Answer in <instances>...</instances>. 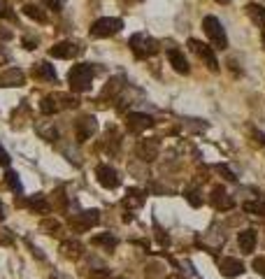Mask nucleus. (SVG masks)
Masks as SVG:
<instances>
[{
  "mask_svg": "<svg viewBox=\"0 0 265 279\" xmlns=\"http://www.w3.org/2000/svg\"><path fill=\"white\" fill-rule=\"evenodd\" d=\"M68 84H70V91H75V93L89 91L91 84H93V68H91L89 63L75 66L70 70V75H68Z\"/></svg>",
  "mask_w": 265,
  "mask_h": 279,
  "instance_id": "nucleus-1",
  "label": "nucleus"
},
{
  "mask_svg": "<svg viewBox=\"0 0 265 279\" xmlns=\"http://www.w3.org/2000/svg\"><path fill=\"white\" fill-rule=\"evenodd\" d=\"M202 31H205V35L210 37L212 42V49H228V37H226V31L223 26H221V21L216 19V16H205L202 19Z\"/></svg>",
  "mask_w": 265,
  "mask_h": 279,
  "instance_id": "nucleus-2",
  "label": "nucleus"
},
{
  "mask_svg": "<svg viewBox=\"0 0 265 279\" xmlns=\"http://www.w3.org/2000/svg\"><path fill=\"white\" fill-rule=\"evenodd\" d=\"M130 49H133V54L137 56V58H149V56H154L156 51H158V42L151 40L149 35H145V33H135V35L128 40Z\"/></svg>",
  "mask_w": 265,
  "mask_h": 279,
  "instance_id": "nucleus-3",
  "label": "nucleus"
},
{
  "mask_svg": "<svg viewBox=\"0 0 265 279\" xmlns=\"http://www.w3.org/2000/svg\"><path fill=\"white\" fill-rule=\"evenodd\" d=\"M124 28V21L116 19V16H103L91 26V37L100 40V37H112L114 33H119Z\"/></svg>",
  "mask_w": 265,
  "mask_h": 279,
  "instance_id": "nucleus-4",
  "label": "nucleus"
},
{
  "mask_svg": "<svg viewBox=\"0 0 265 279\" xmlns=\"http://www.w3.org/2000/svg\"><path fill=\"white\" fill-rule=\"evenodd\" d=\"M189 47H191V51H193L198 58H200L202 63H205L210 70H219V61H216V56H214V49H212V45H205V42H200V40H195V37H191L189 40Z\"/></svg>",
  "mask_w": 265,
  "mask_h": 279,
  "instance_id": "nucleus-5",
  "label": "nucleus"
},
{
  "mask_svg": "<svg viewBox=\"0 0 265 279\" xmlns=\"http://www.w3.org/2000/svg\"><path fill=\"white\" fill-rule=\"evenodd\" d=\"M95 177H98V182H100L105 188H116L121 184L119 173H116L112 165H105V163H100V165L95 167Z\"/></svg>",
  "mask_w": 265,
  "mask_h": 279,
  "instance_id": "nucleus-6",
  "label": "nucleus"
},
{
  "mask_svg": "<svg viewBox=\"0 0 265 279\" xmlns=\"http://www.w3.org/2000/svg\"><path fill=\"white\" fill-rule=\"evenodd\" d=\"M126 126L133 133H142V131L154 126V119H151L149 114H142V112H130L128 117H126Z\"/></svg>",
  "mask_w": 265,
  "mask_h": 279,
  "instance_id": "nucleus-7",
  "label": "nucleus"
},
{
  "mask_svg": "<svg viewBox=\"0 0 265 279\" xmlns=\"http://www.w3.org/2000/svg\"><path fill=\"white\" fill-rule=\"evenodd\" d=\"M98 221H100L98 209H86V212H81L77 219H72V228L75 230H89V228H93Z\"/></svg>",
  "mask_w": 265,
  "mask_h": 279,
  "instance_id": "nucleus-8",
  "label": "nucleus"
},
{
  "mask_svg": "<svg viewBox=\"0 0 265 279\" xmlns=\"http://www.w3.org/2000/svg\"><path fill=\"white\" fill-rule=\"evenodd\" d=\"M212 205H214L216 209H221V212H226V209L235 207V200L226 193L223 186H214V188H212Z\"/></svg>",
  "mask_w": 265,
  "mask_h": 279,
  "instance_id": "nucleus-9",
  "label": "nucleus"
},
{
  "mask_svg": "<svg viewBox=\"0 0 265 279\" xmlns=\"http://www.w3.org/2000/svg\"><path fill=\"white\" fill-rule=\"evenodd\" d=\"M49 54L54 56V58H75L77 54H79V47L75 45V42H56L54 47L49 49Z\"/></svg>",
  "mask_w": 265,
  "mask_h": 279,
  "instance_id": "nucleus-10",
  "label": "nucleus"
},
{
  "mask_svg": "<svg viewBox=\"0 0 265 279\" xmlns=\"http://www.w3.org/2000/svg\"><path fill=\"white\" fill-rule=\"evenodd\" d=\"M26 75L19 68H10V70L0 72V87H24Z\"/></svg>",
  "mask_w": 265,
  "mask_h": 279,
  "instance_id": "nucleus-11",
  "label": "nucleus"
},
{
  "mask_svg": "<svg viewBox=\"0 0 265 279\" xmlns=\"http://www.w3.org/2000/svg\"><path fill=\"white\" fill-rule=\"evenodd\" d=\"M158 147H160L158 140H140V144H137V156L149 163L158 156Z\"/></svg>",
  "mask_w": 265,
  "mask_h": 279,
  "instance_id": "nucleus-12",
  "label": "nucleus"
},
{
  "mask_svg": "<svg viewBox=\"0 0 265 279\" xmlns=\"http://www.w3.org/2000/svg\"><path fill=\"white\" fill-rule=\"evenodd\" d=\"M77 140L79 142H84V140H89L91 135H93L95 131H98V123H95L93 117H81L79 121H77Z\"/></svg>",
  "mask_w": 265,
  "mask_h": 279,
  "instance_id": "nucleus-13",
  "label": "nucleus"
},
{
  "mask_svg": "<svg viewBox=\"0 0 265 279\" xmlns=\"http://www.w3.org/2000/svg\"><path fill=\"white\" fill-rule=\"evenodd\" d=\"M219 270L223 277H240L244 272V263L237 259H221L219 261Z\"/></svg>",
  "mask_w": 265,
  "mask_h": 279,
  "instance_id": "nucleus-14",
  "label": "nucleus"
},
{
  "mask_svg": "<svg viewBox=\"0 0 265 279\" xmlns=\"http://www.w3.org/2000/svg\"><path fill=\"white\" fill-rule=\"evenodd\" d=\"M168 58H170V66L175 68L179 75H189L191 68H189V61H186V56L181 54L179 49H175V47H170L168 49Z\"/></svg>",
  "mask_w": 265,
  "mask_h": 279,
  "instance_id": "nucleus-15",
  "label": "nucleus"
},
{
  "mask_svg": "<svg viewBox=\"0 0 265 279\" xmlns=\"http://www.w3.org/2000/svg\"><path fill=\"white\" fill-rule=\"evenodd\" d=\"M256 242H258V235H256L254 228H247V230H242V233H237V244H240V249L244 254H251V251H254Z\"/></svg>",
  "mask_w": 265,
  "mask_h": 279,
  "instance_id": "nucleus-16",
  "label": "nucleus"
},
{
  "mask_svg": "<svg viewBox=\"0 0 265 279\" xmlns=\"http://www.w3.org/2000/svg\"><path fill=\"white\" fill-rule=\"evenodd\" d=\"M247 14H249V19L254 21L258 28H265V7L263 5H256V3H249V5L244 7Z\"/></svg>",
  "mask_w": 265,
  "mask_h": 279,
  "instance_id": "nucleus-17",
  "label": "nucleus"
},
{
  "mask_svg": "<svg viewBox=\"0 0 265 279\" xmlns=\"http://www.w3.org/2000/svg\"><path fill=\"white\" fill-rule=\"evenodd\" d=\"M24 14L28 16V19L37 21V24H45V21H47V10H42L40 5H35V3H26V5H24Z\"/></svg>",
  "mask_w": 265,
  "mask_h": 279,
  "instance_id": "nucleus-18",
  "label": "nucleus"
},
{
  "mask_svg": "<svg viewBox=\"0 0 265 279\" xmlns=\"http://www.w3.org/2000/svg\"><path fill=\"white\" fill-rule=\"evenodd\" d=\"M28 205L30 209H35V212H40V214H47L49 212V203H47V198L42 196V193H35V196H30L28 198Z\"/></svg>",
  "mask_w": 265,
  "mask_h": 279,
  "instance_id": "nucleus-19",
  "label": "nucleus"
},
{
  "mask_svg": "<svg viewBox=\"0 0 265 279\" xmlns=\"http://www.w3.org/2000/svg\"><path fill=\"white\" fill-rule=\"evenodd\" d=\"M145 198H147L145 191H140V188H130L128 196L124 198V205H128V207H140V205L145 203Z\"/></svg>",
  "mask_w": 265,
  "mask_h": 279,
  "instance_id": "nucleus-20",
  "label": "nucleus"
},
{
  "mask_svg": "<svg viewBox=\"0 0 265 279\" xmlns=\"http://www.w3.org/2000/svg\"><path fill=\"white\" fill-rule=\"evenodd\" d=\"M60 251H63V256H68V259H77L81 251V244L77 242V240H68V242L60 244Z\"/></svg>",
  "mask_w": 265,
  "mask_h": 279,
  "instance_id": "nucleus-21",
  "label": "nucleus"
},
{
  "mask_svg": "<svg viewBox=\"0 0 265 279\" xmlns=\"http://www.w3.org/2000/svg\"><path fill=\"white\" fill-rule=\"evenodd\" d=\"M33 72H35L40 79H56V72L49 63H35V70Z\"/></svg>",
  "mask_w": 265,
  "mask_h": 279,
  "instance_id": "nucleus-22",
  "label": "nucleus"
},
{
  "mask_svg": "<svg viewBox=\"0 0 265 279\" xmlns=\"http://www.w3.org/2000/svg\"><path fill=\"white\" fill-rule=\"evenodd\" d=\"M5 184H7V186H10L14 193H21V191H24V186H21V179H19V175H16L14 170H7V173H5Z\"/></svg>",
  "mask_w": 265,
  "mask_h": 279,
  "instance_id": "nucleus-23",
  "label": "nucleus"
},
{
  "mask_svg": "<svg viewBox=\"0 0 265 279\" xmlns=\"http://www.w3.org/2000/svg\"><path fill=\"white\" fill-rule=\"evenodd\" d=\"M121 89H124V77H114V79L110 81V87H107L105 91L100 93V100H103V98L114 96V93H116V91H121Z\"/></svg>",
  "mask_w": 265,
  "mask_h": 279,
  "instance_id": "nucleus-24",
  "label": "nucleus"
},
{
  "mask_svg": "<svg viewBox=\"0 0 265 279\" xmlns=\"http://www.w3.org/2000/svg\"><path fill=\"white\" fill-rule=\"evenodd\" d=\"M247 214H256V217H265V203H258V200H249V203L242 205Z\"/></svg>",
  "mask_w": 265,
  "mask_h": 279,
  "instance_id": "nucleus-25",
  "label": "nucleus"
},
{
  "mask_svg": "<svg viewBox=\"0 0 265 279\" xmlns=\"http://www.w3.org/2000/svg\"><path fill=\"white\" fill-rule=\"evenodd\" d=\"M93 244H98V247H107V249H114L116 247V238L110 233H103V235H95L93 238Z\"/></svg>",
  "mask_w": 265,
  "mask_h": 279,
  "instance_id": "nucleus-26",
  "label": "nucleus"
},
{
  "mask_svg": "<svg viewBox=\"0 0 265 279\" xmlns=\"http://www.w3.org/2000/svg\"><path fill=\"white\" fill-rule=\"evenodd\" d=\"M186 200H189L191 207H202V196L198 188H189L186 191Z\"/></svg>",
  "mask_w": 265,
  "mask_h": 279,
  "instance_id": "nucleus-27",
  "label": "nucleus"
},
{
  "mask_svg": "<svg viewBox=\"0 0 265 279\" xmlns=\"http://www.w3.org/2000/svg\"><path fill=\"white\" fill-rule=\"evenodd\" d=\"M37 133H40L42 137H45V140H49V142H56V140H58V133H56V128L54 126H37Z\"/></svg>",
  "mask_w": 265,
  "mask_h": 279,
  "instance_id": "nucleus-28",
  "label": "nucleus"
},
{
  "mask_svg": "<svg viewBox=\"0 0 265 279\" xmlns=\"http://www.w3.org/2000/svg\"><path fill=\"white\" fill-rule=\"evenodd\" d=\"M40 110L45 112V114H54V112L58 110V107L54 105V98L49 96V98H42V105H40Z\"/></svg>",
  "mask_w": 265,
  "mask_h": 279,
  "instance_id": "nucleus-29",
  "label": "nucleus"
},
{
  "mask_svg": "<svg viewBox=\"0 0 265 279\" xmlns=\"http://www.w3.org/2000/svg\"><path fill=\"white\" fill-rule=\"evenodd\" d=\"M214 170H216V173H221V175H223V179H228V182H237L235 173H233V170H230L228 165H216Z\"/></svg>",
  "mask_w": 265,
  "mask_h": 279,
  "instance_id": "nucleus-30",
  "label": "nucleus"
},
{
  "mask_svg": "<svg viewBox=\"0 0 265 279\" xmlns=\"http://www.w3.org/2000/svg\"><path fill=\"white\" fill-rule=\"evenodd\" d=\"M10 161H12L10 154L5 152V147H3V142H0V165H3V167H10Z\"/></svg>",
  "mask_w": 265,
  "mask_h": 279,
  "instance_id": "nucleus-31",
  "label": "nucleus"
},
{
  "mask_svg": "<svg viewBox=\"0 0 265 279\" xmlns=\"http://www.w3.org/2000/svg\"><path fill=\"white\" fill-rule=\"evenodd\" d=\"M251 265H254V270H256V272H260V274H263V277H265V259H263V256H258V259H254V263H251Z\"/></svg>",
  "mask_w": 265,
  "mask_h": 279,
  "instance_id": "nucleus-32",
  "label": "nucleus"
},
{
  "mask_svg": "<svg viewBox=\"0 0 265 279\" xmlns=\"http://www.w3.org/2000/svg\"><path fill=\"white\" fill-rule=\"evenodd\" d=\"M63 3H65V0H47V7H49V10H54V12H60Z\"/></svg>",
  "mask_w": 265,
  "mask_h": 279,
  "instance_id": "nucleus-33",
  "label": "nucleus"
},
{
  "mask_svg": "<svg viewBox=\"0 0 265 279\" xmlns=\"http://www.w3.org/2000/svg\"><path fill=\"white\" fill-rule=\"evenodd\" d=\"M0 40H12V31H7L5 26H0Z\"/></svg>",
  "mask_w": 265,
  "mask_h": 279,
  "instance_id": "nucleus-34",
  "label": "nucleus"
},
{
  "mask_svg": "<svg viewBox=\"0 0 265 279\" xmlns=\"http://www.w3.org/2000/svg\"><path fill=\"white\" fill-rule=\"evenodd\" d=\"M24 47H26V49H35V40H28V37H26V40H24Z\"/></svg>",
  "mask_w": 265,
  "mask_h": 279,
  "instance_id": "nucleus-35",
  "label": "nucleus"
},
{
  "mask_svg": "<svg viewBox=\"0 0 265 279\" xmlns=\"http://www.w3.org/2000/svg\"><path fill=\"white\" fill-rule=\"evenodd\" d=\"M5 219V209H3V203H0V221Z\"/></svg>",
  "mask_w": 265,
  "mask_h": 279,
  "instance_id": "nucleus-36",
  "label": "nucleus"
},
{
  "mask_svg": "<svg viewBox=\"0 0 265 279\" xmlns=\"http://www.w3.org/2000/svg\"><path fill=\"white\" fill-rule=\"evenodd\" d=\"M216 3H221V5H226V3H230V0H216Z\"/></svg>",
  "mask_w": 265,
  "mask_h": 279,
  "instance_id": "nucleus-37",
  "label": "nucleus"
},
{
  "mask_svg": "<svg viewBox=\"0 0 265 279\" xmlns=\"http://www.w3.org/2000/svg\"><path fill=\"white\" fill-rule=\"evenodd\" d=\"M168 279H181V277H179V274H172V277H168Z\"/></svg>",
  "mask_w": 265,
  "mask_h": 279,
  "instance_id": "nucleus-38",
  "label": "nucleus"
},
{
  "mask_svg": "<svg viewBox=\"0 0 265 279\" xmlns=\"http://www.w3.org/2000/svg\"><path fill=\"white\" fill-rule=\"evenodd\" d=\"M130 3H140V0H130Z\"/></svg>",
  "mask_w": 265,
  "mask_h": 279,
  "instance_id": "nucleus-39",
  "label": "nucleus"
},
{
  "mask_svg": "<svg viewBox=\"0 0 265 279\" xmlns=\"http://www.w3.org/2000/svg\"><path fill=\"white\" fill-rule=\"evenodd\" d=\"M263 42H265V35H263Z\"/></svg>",
  "mask_w": 265,
  "mask_h": 279,
  "instance_id": "nucleus-40",
  "label": "nucleus"
}]
</instances>
